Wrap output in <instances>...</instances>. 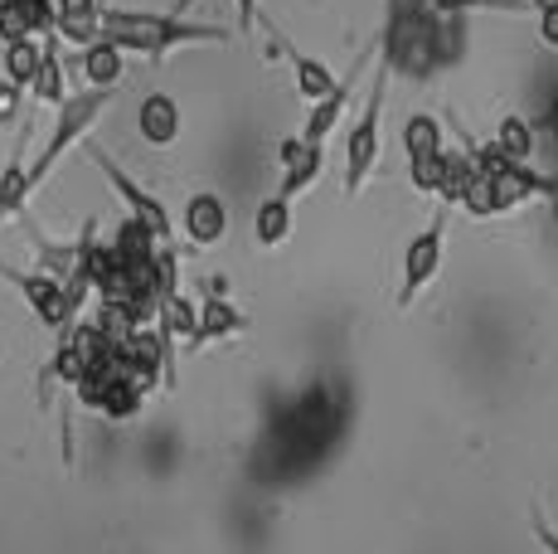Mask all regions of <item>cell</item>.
<instances>
[{
  "instance_id": "7a4b0ae2",
  "label": "cell",
  "mask_w": 558,
  "mask_h": 554,
  "mask_svg": "<svg viewBox=\"0 0 558 554\" xmlns=\"http://www.w3.org/2000/svg\"><path fill=\"white\" fill-rule=\"evenodd\" d=\"M379 63L389 73H408V79H433L447 63V45H442V20L423 15V10L389 0V25L379 39Z\"/></svg>"
},
{
  "instance_id": "d6986e66",
  "label": "cell",
  "mask_w": 558,
  "mask_h": 554,
  "mask_svg": "<svg viewBox=\"0 0 558 554\" xmlns=\"http://www.w3.org/2000/svg\"><path fill=\"white\" fill-rule=\"evenodd\" d=\"M29 93H35L39 103H49V108H59L69 93H63V59H59V35L45 39V55H39V73L35 83H29Z\"/></svg>"
},
{
  "instance_id": "52a82bcc",
  "label": "cell",
  "mask_w": 558,
  "mask_h": 554,
  "mask_svg": "<svg viewBox=\"0 0 558 554\" xmlns=\"http://www.w3.org/2000/svg\"><path fill=\"white\" fill-rule=\"evenodd\" d=\"M442 243H447V205H437L433 224L423 233H413L403 249V282H399V306H413L417 292L442 273Z\"/></svg>"
},
{
  "instance_id": "44dd1931",
  "label": "cell",
  "mask_w": 558,
  "mask_h": 554,
  "mask_svg": "<svg viewBox=\"0 0 558 554\" xmlns=\"http://www.w3.org/2000/svg\"><path fill=\"white\" fill-rule=\"evenodd\" d=\"M29 205V190H25V156H20V146L10 152V166L0 170V224L25 215Z\"/></svg>"
},
{
  "instance_id": "7c38bea8",
  "label": "cell",
  "mask_w": 558,
  "mask_h": 554,
  "mask_svg": "<svg viewBox=\"0 0 558 554\" xmlns=\"http://www.w3.org/2000/svg\"><path fill=\"white\" fill-rule=\"evenodd\" d=\"M136 127L151 146H170L180 136V103L170 93H146L142 108H136Z\"/></svg>"
},
{
  "instance_id": "2e32d148",
  "label": "cell",
  "mask_w": 558,
  "mask_h": 554,
  "mask_svg": "<svg viewBox=\"0 0 558 554\" xmlns=\"http://www.w3.org/2000/svg\"><path fill=\"white\" fill-rule=\"evenodd\" d=\"M122 59H126L122 49H112L107 39H93L78 55V69H83V79H88V88H117V79H122V69H126Z\"/></svg>"
},
{
  "instance_id": "1f68e13d",
  "label": "cell",
  "mask_w": 558,
  "mask_h": 554,
  "mask_svg": "<svg viewBox=\"0 0 558 554\" xmlns=\"http://www.w3.org/2000/svg\"><path fill=\"white\" fill-rule=\"evenodd\" d=\"M539 5H544V0H530V10H539Z\"/></svg>"
},
{
  "instance_id": "4dcf8cb0",
  "label": "cell",
  "mask_w": 558,
  "mask_h": 554,
  "mask_svg": "<svg viewBox=\"0 0 558 554\" xmlns=\"http://www.w3.org/2000/svg\"><path fill=\"white\" fill-rule=\"evenodd\" d=\"M544 127L558 136V88H554V98H549V112H544Z\"/></svg>"
},
{
  "instance_id": "30bf717a",
  "label": "cell",
  "mask_w": 558,
  "mask_h": 554,
  "mask_svg": "<svg viewBox=\"0 0 558 554\" xmlns=\"http://www.w3.org/2000/svg\"><path fill=\"white\" fill-rule=\"evenodd\" d=\"M360 63H364V59H360ZM360 63H355V69L345 73V79L336 83V88L326 93V98H320V103H311V117H306V127H302V142H306V146H320V142H326V136H330V132H336L340 112H345L350 93H355V73H360Z\"/></svg>"
},
{
  "instance_id": "f1b7e54d",
  "label": "cell",
  "mask_w": 558,
  "mask_h": 554,
  "mask_svg": "<svg viewBox=\"0 0 558 554\" xmlns=\"http://www.w3.org/2000/svg\"><path fill=\"white\" fill-rule=\"evenodd\" d=\"M20 98H25V93H20L15 83H0V122H10V117L20 112Z\"/></svg>"
},
{
  "instance_id": "4fadbf2b",
  "label": "cell",
  "mask_w": 558,
  "mask_h": 554,
  "mask_svg": "<svg viewBox=\"0 0 558 554\" xmlns=\"http://www.w3.org/2000/svg\"><path fill=\"white\" fill-rule=\"evenodd\" d=\"M243 326H248V316H243L229 297H204V306L195 312V346H204V340L239 336Z\"/></svg>"
},
{
  "instance_id": "603a6c76",
  "label": "cell",
  "mask_w": 558,
  "mask_h": 554,
  "mask_svg": "<svg viewBox=\"0 0 558 554\" xmlns=\"http://www.w3.org/2000/svg\"><path fill=\"white\" fill-rule=\"evenodd\" d=\"M142 399H146V389H136L132 380H122V375H112L107 380V389H102V399H98V413H107V419H136L142 413Z\"/></svg>"
},
{
  "instance_id": "ac0fdd59",
  "label": "cell",
  "mask_w": 558,
  "mask_h": 554,
  "mask_svg": "<svg viewBox=\"0 0 558 554\" xmlns=\"http://www.w3.org/2000/svg\"><path fill=\"white\" fill-rule=\"evenodd\" d=\"M292 200L282 195H267L263 205H257V219H253V233L263 249H277V243H287V233H292Z\"/></svg>"
},
{
  "instance_id": "83f0119b",
  "label": "cell",
  "mask_w": 558,
  "mask_h": 554,
  "mask_svg": "<svg viewBox=\"0 0 558 554\" xmlns=\"http://www.w3.org/2000/svg\"><path fill=\"white\" fill-rule=\"evenodd\" d=\"M534 540H539L544 545V554H558V530L549 526V516H544V506H534Z\"/></svg>"
},
{
  "instance_id": "cb8c5ba5",
  "label": "cell",
  "mask_w": 558,
  "mask_h": 554,
  "mask_svg": "<svg viewBox=\"0 0 558 554\" xmlns=\"http://www.w3.org/2000/svg\"><path fill=\"white\" fill-rule=\"evenodd\" d=\"M496 152H506L510 161H520V166H530V156H534V127L524 122V117H500V132H496Z\"/></svg>"
},
{
  "instance_id": "4316f807",
  "label": "cell",
  "mask_w": 558,
  "mask_h": 554,
  "mask_svg": "<svg viewBox=\"0 0 558 554\" xmlns=\"http://www.w3.org/2000/svg\"><path fill=\"white\" fill-rule=\"evenodd\" d=\"M534 15H539V39H544L549 49H558V0H544Z\"/></svg>"
},
{
  "instance_id": "f546056e",
  "label": "cell",
  "mask_w": 558,
  "mask_h": 554,
  "mask_svg": "<svg viewBox=\"0 0 558 554\" xmlns=\"http://www.w3.org/2000/svg\"><path fill=\"white\" fill-rule=\"evenodd\" d=\"M233 5H239V29H243V35H253V29L263 25V15H257V0H233Z\"/></svg>"
},
{
  "instance_id": "9a60e30c",
  "label": "cell",
  "mask_w": 558,
  "mask_h": 554,
  "mask_svg": "<svg viewBox=\"0 0 558 554\" xmlns=\"http://www.w3.org/2000/svg\"><path fill=\"white\" fill-rule=\"evenodd\" d=\"M403 5L423 10L433 20L471 15V10H496V15H530V0H403Z\"/></svg>"
},
{
  "instance_id": "8992f818",
  "label": "cell",
  "mask_w": 558,
  "mask_h": 554,
  "mask_svg": "<svg viewBox=\"0 0 558 554\" xmlns=\"http://www.w3.org/2000/svg\"><path fill=\"white\" fill-rule=\"evenodd\" d=\"M83 152H88V161H93V166H98L102 176H107V185L117 190V200H122V205H126V219H136V224H142V229H151V239H156V243H170V233H175V224H170V209L160 205V200L151 195V190H142V185H136V180L126 176V170L117 166V161L102 152L98 142H83Z\"/></svg>"
},
{
  "instance_id": "ffe728a7",
  "label": "cell",
  "mask_w": 558,
  "mask_h": 554,
  "mask_svg": "<svg viewBox=\"0 0 558 554\" xmlns=\"http://www.w3.org/2000/svg\"><path fill=\"white\" fill-rule=\"evenodd\" d=\"M292 55V73H296V93H302L306 103H320L330 88H336V69H326L316 55H296V49H287Z\"/></svg>"
},
{
  "instance_id": "9c48e42d",
  "label": "cell",
  "mask_w": 558,
  "mask_h": 554,
  "mask_svg": "<svg viewBox=\"0 0 558 554\" xmlns=\"http://www.w3.org/2000/svg\"><path fill=\"white\" fill-rule=\"evenodd\" d=\"M185 233L190 243H199V249H214V243H223V233H229V205H223L214 190H199V195L185 200Z\"/></svg>"
},
{
  "instance_id": "e0dca14e",
  "label": "cell",
  "mask_w": 558,
  "mask_h": 554,
  "mask_svg": "<svg viewBox=\"0 0 558 554\" xmlns=\"http://www.w3.org/2000/svg\"><path fill=\"white\" fill-rule=\"evenodd\" d=\"M320 170H326V152H320V146H306V142H302L296 161H287V166H282V185H277V195H282V200L306 195V190L320 180Z\"/></svg>"
},
{
  "instance_id": "5bb4252c",
  "label": "cell",
  "mask_w": 558,
  "mask_h": 554,
  "mask_svg": "<svg viewBox=\"0 0 558 554\" xmlns=\"http://www.w3.org/2000/svg\"><path fill=\"white\" fill-rule=\"evenodd\" d=\"M403 152H408V166H423V161H437L447 152L442 146V122L427 112H413L403 122Z\"/></svg>"
},
{
  "instance_id": "d4e9b609",
  "label": "cell",
  "mask_w": 558,
  "mask_h": 554,
  "mask_svg": "<svg viewBox=\"0 0 558 554\" xmlns=\"http://www.w3.org/2000/svg\"><path fill=\"white\" fill-rule=\"evenodd\" d=\"M20 20H25L29 39H49L53 35V0H15Z\"/></svg>"
},
{
  "instance_id": "6da1fadb",
  "label": "cell",
  "mask_w": 558,
  "mask_h": 554,
  "mask_svg": "<svg viewBox=\"0 0 558 554\" xmlns=\"http://www.w3.org/2000/svg\"><path fill=\"white\" fill-rule=\"evenodd\" d=\"M98 39H107L122 55H146V59H166L180 45H223L229 29L223 25H190L175 15H156V10H117L102 5L98 15Z\"/></svg>"
},
{
  "instance_id": "277c9868",
  "label": "cell",
  "mask_w": 558,
  "mask_h": 554,
  "mask_svg": "<svg viewBox=\"0 0 558 554\" xmlns=\"http://www.w3.org/2000/svg\"><path fill=\"white\" fill-rule=\"evenodd\" d=\"M389 79H393V73L379 63V69H374V93L364 98L360 122L350 127V136H345V195H360L364 180H369V170H374V161H379V127H384Z\"/></svg>"
},
{
  "instance_id": "ba28073f",
  "label": "cell",
  "mask_w": 558,
  "mask_h": 554,
  "mask_svg": "<svg viewBox=\"0 0 558 554\" xmlns=\"http://www.w3.org/2000/svg\"><path fill=\"white\" fill-rule=\"evenodd\" d=\"M0 277H5L10 287H20V297L29 302V312H35L53 336H63V332H73V326H78L69 316V302H63V282H59V277H49V273H20V268H10V263H0Z\"/></svg>"
},
{
  "instance_id": "484cf974",
  "label": "cell",
  "mask_w": 558,
  "mask_h": 554,
  "mask_svg": "<svg viewBox=\"0 0 558 554\" xmlns=\"http://www.w3.org/2000/svg\"><path fill=\"white\" fill-rule=\"evenodd\" d=\"M15 39H29V29L20 20L15 0H0V45H15Z\"/></svg>"
},
{
  "instance_id": "7402d4cb",
  "label": "cell",
  "mask_w": 558,
  "mask_h": 554,
  "mask_svg": "<svg viewBox=\"0 0 558 554\" xmlns=\"http://www.w3.org/2000/svg\"><path fill=\"white\" fill-rule=\"evenodd\" d=\"M39 55H45V39H15V45H5V83H15L25 93L39 73Z\"/></svg>"
},
{
  "instance_id": "8fae6325",
  "label": "cell",
  "mask_w": 558,
  "mask_h": 554,
  "mask_svg": "<svg viewBox=\"0 0 558 554\" xmlns=\"http://www.w3.org/2000/svg\"><path fill=\"white\" fill-rule=\"evenodd\" d=\"M98 15L102 0H53V35L88 49L98 39Z\"/></svg>"
},
{
  "instance_id": "5b68a950",
  "label": "cell",
  "mask_w": 558,
  "mask_h": 554,
  "mask_svg": "<svg viewBox=\"0 0 558 554\" xmlns=\"http://www.w3.org/2000/svg\"><path fill=\"white\" fill-rule=\"evenodd\" d=\"M452 132L461 136V156H466L471 166L481 170L486 180H496L500 190H514V195H544V200H558V180H549V176H539L534 166H520V161H510L506 152H496V142H481V136H471L466 127L452 117Z\"/></svg>"
},
{
  "instance_id": "3957f363",
  "label": "cell",
  "mask_w": 558,
  "mask_h": 554,
  "mask_svg": "<svg viewBox=\"0 0 558 554\" xmlns=\"http://www.w3.org/2000/svg\"><path fill=\"white\" fill-rule=\"evenodd\" d=\"M112 98H117V88H83V93H73V98L59 103V122H53L49 142L39 146L35 166H25V190H29V195L45 185L49 170L63 161V152H69V146H83V142H88V132L98 127V117L112 108Z\"/></svg>"
}]
</instances>
